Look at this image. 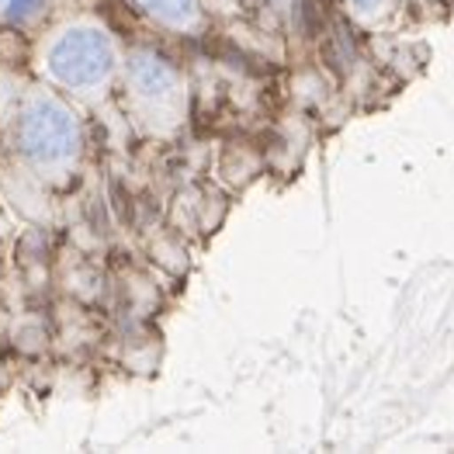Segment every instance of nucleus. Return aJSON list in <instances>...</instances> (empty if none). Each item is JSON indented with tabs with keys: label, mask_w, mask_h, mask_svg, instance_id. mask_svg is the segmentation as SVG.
I'll use <instances>...</instances> for the list:
<instances>
[{
	"label": "nucleus",
	"mask_w": 454,
	"mask_h": 454,
	"mask_svg": "<svg viewBox=\"0 0 454 454\" xmlns=\"http://www.w3.org/2000/svg\"><path fill=\"white\" fill-rule=\"evenodd\" d=\"M18 150L32 167L59 170L76 153V121L59 101L35 98L18 118Z\"/></svg>",
	"instance_id": "f257e3e1"
},
{
	"label": "nucleus",
	"mask_w": 454,
	"mask_h": 454,
	"mask_svg": "<svg viewBox=\"0 0 454 454\" xmlns=\"http://www.w3.org/2000/svg\"><path fill=\"white\" fill-rule=\"evenodd\" d=\"M354 4H357V7H379L381 0H354Z\"/></svg>",
	"instance_id": "39448f33"
},
{
	"label": "nucleus",
	"mask_w": 454,
	"mask_h": 454,
	"mask_svg": "<svg viewBox=\"0 0 454 454\" xmlns=\"http://www.w3.org/2000/svg\"><path fill=\"white\" fill-rule=\"evenodd\" d=\"M49 70L74 90H90L112 74V45L98 28H67L49 49Z\"/></svg>",
	"instance_id": "f03ea898"
},
{
	"label": "nucleus",
	"mask_w": 454,
	"mask_h": 454,
	"mask_svg": "<svg viewBox=\"0 0 454 454\" xmlns=\"http://www.w3.org/2000/svg\"><path fill=\"white\" fill-rule=\"evenodd\" d=\"M143 4L150 7L156 18H163L170 25H184L194 14V0H143Z\"/></svg>",
	"instance_id": "20e7f679"
},
{
	"label": "nucleus",
	"mask_w": 454,
	"mask_h": 454,
	"mask_svg": "<svg viewBox=\"0 0 454 454\" xmlns=\"http://www.w3.org/2000/svg\"><path fill=\"white\" fill-rule=\"evenodd\" d=\"M132 87L146 101H167V98H174L177 80H174V70L163 59H156V56H136L132 59Z\"/></svg>",
	"instance_id": "7ed1b4c3"
}]
</instances>
